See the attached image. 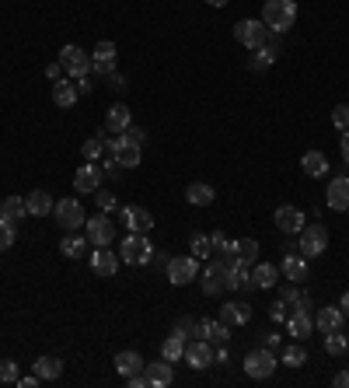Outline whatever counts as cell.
I'll list each match as a JSON object with an SVG mask.
<instances>
[{"mask_svg":"<svg viewBox=\"0 0 349 388\" xmlns=\"http://www.w3.org/2000/svg\"><path fill=\"white\" fill-rule=\"evenodd\" d=\"M297 21V0H266L262 8V25L272 32V35H283L290 32Z\"/></svg>","mask_w":349,"mask_h":388,"instance_id":"cell-1","label":"cell"},{"mask_svg":"<svg viewBox=\"0 0 349 388\" xmlns=\"http://www.w3.org/2000/svg\"><path fill=\"white\" fill-rule=\"evenodd\" d=\"M328 249V231H325V224H304L301 228V235H297V252L304 255V259H318L321 252Z\"/></svg>","mask_w":349,"mask_h":388,"instance_id":"cell-2","label":"cell"},{"mask_svg":"<svg viewBox=\"0 0 349 388\" xmlns=\"http://www.w3.org/2000/svg\"><path fill=\"white\" fill-rule=\"evenodd\" d=\"M105 151L123 164V168H137L140 164V157H143V151H140V144L137 140H130L126 133H115V140H105Z\"/></svg>","mask_w":349,"mask_h":388,"instance_id":"cell-3","label":"cell"},{"mask_svg":"<svg viewBox=\"0 0 349 388\" xmlns=\"http://www.w3.org/2000/svg\"><path fill=\"white\" fill-rule=\"evenodd\" d=\"M119 259L130 262V266H143V262L154 259V245L147 242V235H133L130 231V238H123V245H119Z\"/></svg>","mask_w":349,"mask_h":388,"instance_id":"cell-4","label":"cell"},{"mask_svg":"<svg viewBox=\"0 0 349 388\" xmlns=\"http://www.w3.org/2000/svg\"><path fill=\"white\" fill-rule=\"evenodd\" d=\"M276 364H279V357H276L269 347H259V350H252V353L245 357V374L255 378V381H266V378H272Z\"/></svg>","mask_w":349,"mask_h":388,"instance_id":"cell-5","label":"cell"},{"mask_svg":"<svg viewBox=\"0 0 349 388\" xmlns=\"http://www.w3.org/2000/svg\"><path fill=\"white\" fill-rule=\"evenodd\" d=\"M52 213H56V220H60V228H63V231H81V228L88 224L81 200H70V196L56 203V206H52Z\"/></svg>","mask_w":349,"mask_h":388,"instance_id":"cell-6","label":"cell"},{"mask_svg":"<svg viewBox=\"0 0 349 388\" xmlns=\"http://www.w3.org/2000/svg\"><path fill=\"white\" fill-rule=\"evenodd\" d=\"M196 276H199V259L196 255H174V259H168V280L174 287L192 284Z\"/></svg>","mask_w":349,"mask_h":388,"instance_id":"cell-7","label":"cell"},{"mask_svg":"<svg viewBox=\"0 0 349 388\" xmlns=\"http://www.w3.org/2000/svg\"><path fill=\"white\" fill-rule=\"evenodd\" d=\"M235 39H238L241 46H248V49H259V46L269 42V28H266L262 21H255V18H241V21L235 25Z\"/></svg>","mask_w":349,"mask_h":388,"instance_id":"cell-8","label":"cell"},{"mask_svg":"<svg viewBox=\"0 0 349 388\" xmlns=\"http://www.w3.org/2000/svg\"><path fill=\"white\" fill-rule=\"evenodd\" d=\"M84 235H88V242L98 249V245H112V238H115V224L108 220V213L101 210L98 217H91L88 224H84Z\"/></svg>","mask_w":349,"mask_h":388,"instance_id":"cell-9","label":"cell"},{"mask_svg":"<svg viewBox=\"0 0 349 388\" xmlns=\"http://www.w3.org/2000/svg\"><path fill=\"white\" fill-rule=\"evenodd\" d=\"M60 64H63V70L74 74V77H84V74L91 70V57H88L81 46H63V49H60Z\"/></svg>","mask_w":349,"mask_h":388,"instance_id":"cell-10","label":"cell"},{"mask_svg":"<svg viewBox=\"0 0 349 388\" xmlns=\"http://www.w3.org/2000/svg\"><path fill=\"white\" fill-rule=\"evenodd\" d=\"M227 276H230L227 259L210 262V266L203 269V294H220V291H227Z\"/></svg>","mask_w":349,"mask_h":388,"instance_id":"cell-11","label":"cell"},{"mask_svg":"<svg viewBox=\"0 0 349 388\" xmlns=\"http://www.w3.org/2000/svg\"><path fill=\"white\" fill-rule=\"evenodd\" d=\"M189 367H196V371H203V367H210L213 364V350H210V340H203V336H196L192 343H186V357H182Z\"/></svg>","mask_w":349,"mask_h":388,"instance_id":"cell-12","label":"cell"},{"mask_svg":"<svg viewBox=\"0 0 349 388\" xmlns=\"http://www.w3.org/2000/svg\"><path fill=\"white\" fill-rule=\"evenodd\" d=\"M272 220H276V228H279L283 235H301V228L308 224V220H304V210H297V206H279Z\"/></svg>","mask_w":349,"mask_h":388,"instance_id":"cell-13","label":"cell"},{"mask_svg":"<svg viewBox=\"0 0 349 388\" xmlns=\"http://www.w3.org/2000/svg\"><path fill=\"white\" fill-rule=\"evenodd\" d=\"M123 224L133 231V235H147L150 228H154V217H150V210H143V206H123Z\"/></svg>","mask_w":349,"mask_h":388,"instance_id":"cell-14","label":"cell"},{"mask_svg":"<svg viewBox=\"0 0 349 388\" xmlns=\"http://www.w3.org/2000/svg\"><path fill=\"white\" fill-rule=\"evenodd\" d=\"M252 291H269V287H276L279 284V266H272V262H252Z\"/></svg>","mask_w":349,"mask_h":388,"instance_id":"cell-15","label":"cell"},{"mask_svg":"<svg viewBox=\"0 0 349 388\" xmlns=\"http://www.w3.org/2000/svg\"><path fill=\"white\" fill-rule=\"evenodd\" d=\"M325 196H328V200H325V203H328V210H335V213L349 210V175H339V179H332Z\"/></svg>","mask_w":349,"mask_h":388,"instance_id":"cell-16","label":"cell"},{"mask_svg":"<svg viewBox=\"0 0 349 388\" xmlns=\"http://www.w3.org/2000/svg\"><path fill=\"white\" fill-rule=\"evenodd\" d=\"M101 168H98V164L94 161H88L84 164V168H77V175H74V189L77 193H98L101 189Z\"/></svg>","mask_w":349,"mask_h":388,"instance_id":"cell-17","label":"cell"},{"mask_svg":"<svg viewBox=\"0 0 349 388\" xmlns=\"http://www.w3.org/2000/svg\"><path fill=\"white\" fill-rule=\"evenodd\" d=\"M91 269L98 276H115L119 273V255L108 252V245H98V252H91Z\"/></svg>","mask_w":349,"mask_h":388,"instance_id":"cell-18","label":"cell"},{"mask_svg":"<svg viewBox=\"0 0 349 388\" xmlns=\"http://www.w3.org/2000/svg\"><path fill=\"white\" fill-rule=\"evenodd\" d=\"M143 374H147V381L154 385V388H168L171 381H174V371H171V360H150V364H143Z\"/></svg>","mask_w":349,"mask_h":388,"instance_id":"cell-19","label":"cell"},{"mask_svg":"<svg viewBox=\"0 0 349 388\" xmlns=\"http://www.w3.org/2000/svg\"><path fill=\"white\" fill-rule=\"evenodd\" d=\"M279 273L286 276V280L301 284V280H308V259H304L301 252H286V255H283V266H279Z\"/></svg>","mask_w":349,"mask_h":388,"instance_id":"cell-20","label":"cell"},{"mask_svg":"<svg viewBox=\"0 0 349 388\" xmlns=\"http://www.w3.org/2000/svg\"><path fill=\"white\" fill-rule=\"evenodd\" d=\"M143 357L137 353V350H119L115 353V371H119V378H133V374H140L143 371Z\"/></svg>","mask_w":349,"mask_h":388,"instance_id":"cell-21","label":"cell"},{"mask_svg":"<svg viewBox=\"0 0 349 388\" xmlns=\"http://www.w3.org/2000/svg\"><path fill=\"white\" fill-rule=\"evenodd\" d=\"M133 126V113L119 101V105H112L108 108V116H105V130H112V133H126Z\"/></svg>","mask_w":349,"mask_h":388,"instance_id":"cell-22","label":"cell"},{"mask_svg":"<svg viewBox=\"0 0 349 388\" xmlns=\"http://www.w3.org/2000/svg\"><path fill=\"white\" fill-rule=\"evenodd\" d=\"M286 332H290L294 340H308L311 332H315V318H311L308 311H297V308H294V315L286 318Z\"/></svg>","mask_w":349,"mask_h":388,"instance_id":"cell-23","label":"cell"},{"mask_svg":"<svg viewBox=\"0 0 349 388\" xmlns=\"http://www.w3.org/2000/svg\"><path fill=\"white\" fill-rule=\"evenodd\" d=\"M220 322H227V325H248L252 322V304H245V301L223 304L220 308Z\"/></svg>","mask_w":349,"mask_h":388,"instance_id":"cell-24","label":"cell"},{"mask_svg":"<svg viewBox=\"0 0 349 388\" xmlns=\"http://www.w3.org/2000/svg\"><path fill=\"white\" fill-rule=\"evenodd\" d=\"M342 322H346V315H342L339 304H325V308H318V315H315V325H318L321 332H335V329H342Z\"/></svg>","mask_w":349,"mask_h":388,"instance_id":"cell-25","label":"cell"},{"mask_svg":"<svg viewBox=\"0 0 349 388\" xmlns=\"http://www.w3.org/2000/svg\"><path fill=\"white\" fill-rule=\"evenodd\" d=\"M199 336L210 340V343H227L230 340V325L220 322V318H203L199 322Z\"/></svg>","mask_w":349,"mask_h":388,"instance_id":"cell-26","label":"cell"},{"mask_svg":"<svg viewBox=\"0 0 349 388\" xmlns=\"http://www.w3.org/2000/svg\"><path fill=\"white\" fill-rule=\"evenodd\" d=\"M161 357H164V360H171V364L186 357V332H182V329H174L171 336L161 343Z\"/></svg>","mask_w":349,"mask_h":388,"instance_id":"cell-27","label":"cell"},{"mask_svg":"<svg viewBox=\"0 0 349 388\" xmlns=\"http://www.w3.org/2000/svg\"><path fill=\"white\" fill-rule=\"evenodd\" d=\"M25 206H28V213H32V217H46V213H52V206H56V203H52V196H49L46 189H35V193H28V196H25Z\"/></svg>","mask_w":349,"mask_h":388,"instance_id":"cell-28","label":"cell"},{"mask_svg":"<svg viewBox=\"0 0 349 388\" xmlns=\"http://www.w3.org/2000/svg\"><path fill=\"white\" fill-rule=\"evenodd\" d=\"M88 235H77V231H67L63 235V242H60V252L67 255V259H81L84 252H88Z\"/></svg>","mask_w":349,"mask_h":388,"instance_id":"cell-29","label":"cell"},{"mask_svg":"<svg viewBox=\"0 0 349 388\" xmlns=\"http://www.w3.org/2000/svg\"><path fill=\"white\" fill-rule=\"evenodd\" d=\"M301 168H304L311 179H321V175L328 172V157H325L321 151H308V154H304V161H301Z\"/></svg>","mask_w":349,"mask_h":388,"instance_id":"cell-30","label":"cell"},{"mask_svg":"<svg viewBox=\"0 0 349 388\" xmlns=\"http://www.w3.org/2000/svg\"><path fill=\"white\" fill-rule=\"evenodd\" d=\"M77 98H81V95H77V84H70V81H56V84H52V101L60 105V108H70Z\"/></svg>","mask_w":349,"mask_h":388,"instance_id":"cell-31","label":"cell"},{"mask_svg":"<svg viewBox=\"0 0 349 388\" xmlns=\"http://www.w3.org/2000/svg\"><path fill=\"white\" fill-rule=\"evenodd\" d=\"M35 374L42 378V381H56L63 374V360L60 357H39L35 360Z\"/></svg>","mask_w":349,"mask_h":388,"instance_id":"cell-32","label":"cell"},{"mask_svg":"<svg viewBox=\"0 0 349 388\" xmlns=\"http://www.w3.org/2000/svg\"><path fill=\"white\" fill-rule=\"evenodd\" d=\"M230 252H235V255L241 259V266L259 262V242H255V238H241V242H235V245H230Z\"/></svg>","mask_w":349,"mask_h":388,"instance_id":"cell-33","label":"cell"},{"mask_svg":"<svg viewBox=\"0 0 349 388\" xmlns=\"http://www.w3.org/2000/svg\"><path fill=\"white\" fill-rule=\"evenodd\" d=\"M0 217L14 220V224H18V220H25V217H28V206H25V200H21V196H8L4 203H0Z\"/></svg>","mask_w":349,"mask_h":388,"instance_id":"cell-34","label":"cell"},{"mask_svg":"<svg viewBox=\"0 0 349 388\" xmlns=\"http://www.w3.org/2000/svg\"><path fill=\"white\" fill-rule=\"evenodd\" d=\"M213 186H206V182H192L189 189H186V200L192 203V206H210L213 203Z\"/></svg>","mask_w":349,"mask_h":388,"instance_id":"cell-35","label":"cell"},{"mask_svg":"<svg viewBox=\"0 0 349 388\" xmlns=\"http://www.w3.org/2000/svg\"><path fill=\"white\" fill-rule=\"evenodd\" d=\"M276 42H266V46H259L255 49V57H252V70H269L272 67V60H276Z\"/></svg>","mask_w":349,"mask_h":388,"instance_id":"cell-36","label":"cell"},{"mask_svg":"<svg viewBox=\"0 0 349 388\" xmlns=\"http://www.w3.org/2000/svg\"><path fill=\"white\" fill-rule=\"evenodd\" d=\"M227 287H230V291H252V276H248V269H245V266H235V269H230Z\"/></svg>","mask_w":349,"mask_h":388,"instance_id":"cell-37","label":"cell"},{"mask_svg":"<svg viewBox=\"0 0 349 388\" xmlns=\"http://www.w3.org/2000/svg\"><path fill=\"white\" fill-rule=\"evenodd\" d=\"M325 350H328L332 357H339V353H346V350H349V340L342 336V329H335V332H325Z\"/></svg>","mask_w":349,"mask_h":388,"instance_id":"cell-38","label":"cell"},{"mask_svg":"<svg viewBox=\"0 0 349 388\" xmlns=\"http://www.w3.org/2000/svg\"><path fill=\"white\" fill-rule=\"evenodd\" d=\"M279 360H283L286 367H304V364H308V350L294 343V347H286V350H283V357H279Z\"/></svg>","mask_w":349,"mask_h":388,"instance_id":"cell-39","label":"cell"},{"mask_svg":"<svg viewBox=\"0 0 349 388\" xmlns=\"http://www.w3.org/2000/svg\"><path fill=\"white\" fill-rule=\"evenodd\" d=\"M18 242V231H14V220L0 217V252H8L11 245Z\"/></svg>","mask_w":349,"mask_h":388,"instance_id":"cell-40","label":"cell"},{"mask_svg":"<svg viewBox=\"0 0 349 388\" xmlns=\"http://www.w3.org/2000/svg\"><path fill=\"white\" fill-rule=\"evenodd\" d=\"M91 60H98V64H115V42H108V39H105V42H98Z\"/></svg>","mask_w":349,"mask_h":388,"instance_id":"cell-41","label":"cell"},{"mask_svg":"<svg viewBox=\"0 0 349 388\" xmlns=\"http://www.w3.org/2000/svg\"><path fill=\"white\" fill-rule=\"evenodd\" d=\"M101 151H105V137H88V140H84V147H81V154H84L88 161H94Z\"/></svg>","mask_w":349,"mask_h":388,"instance_id":"cell-42","label":"cell"},{"mask_svg":"<svg viewBox=\"0 0 349 388\" xmlns=\"http://www.w3.org/2000/svg\"><path fill=\"white\" fill-rule=\"evenodd\" d=\"M210 249H213L210 235H192V255H196V259H206V255H210Z\"/></svg>","mask_w":349,"mask_h":388,"instance_id":"cell-43","label":"cell"},{"mask_svg":"<svg viewBox=\"0 0 349 388\" xmlns=\"http://www.w3.org/2000/svg\"><path fill=\"white\" fill-rule=\"evenodd\" d=\"M332 123H335V130H349V105H335L332 108Z\"/></svg>","mask_w":349,"mask_h":388,"instance_id":"cell-44","label":"cell"},{"mask_svg":"<svg viewBox=\"0 0 349 388\" xmlns=\"http://www.w3.org/2000/svg\"><path fill=\"white\" fill-rule=\"evenodd\" d=\"M0 381H4V385L18 381V364L14 360H0Z\"/></svg>","mask_w":349,"mask_h":388,"instance_id":"cell-45","label":"cell"},{"mask_svg":"<svg viewBox=\"0 0 349 388\" xmlns=\"http://www.w3.org/2000/svg\"><path fill=\"white\" fill-rule=\"evenodd\" d=\"M94 200H98V206H101L105 213H108V210H115V203H119V200H115L112 193H105V189H98V193H94Z\"/></svg>","mask_w":349,"mask_h":388,"instance_id":"cell-46","label":"cell"},{"mask_svg":"<svg viewBox=\"0 0 349 388\" xmlns=\"http://www.w3.org/2000/svg\"><path fill=\"white\" fill-rule=\"evenodd\" d=\"M210 242H213V249H217V252H230V245H235V242H227V235H223V231H213V235H210Z\"/></svg>","mask_w":349,"mask_h":388,"instance_id":"cell-47","label":"cell"},{"mask_svg":"<svg viewBox=\"0 0 349 388\" xmlns=\"http://www.w3.org/2000/svg\"><path fill=\"white\" fill-rule=\"evenodd\" d=\"M174 329H182L186 336H199V322H196V318H182V322L174 325Z\"/></svg>","mask_w":349,"mask_h":388,"instance_id":"cell-48","label":"cell"},{"mask_svg":"<svg viewBox=\"0 0 349 388\" xmlns=\"http://www.w3.org/2000/svg\"><path fill=\"white\" fill-rule=\"evenodd\" d=\"M119 172H123V164L115 161V157H108V161H105V168H101V175H108V179H115Z\"/></svg>","mask_w":349,"mask_h":388,"instance_id":"cell-49","label":"cell"},{"mask_svg":"<svg viewBox=\"0 0 349 388\" xmlns=\"http://www.w3.org/2000/svg\"><path fill=\"white\" fill-rule=\"evenodd\" d=\"M105 81H108V88H112V91H126V77H123V74H108Z\"/></svg>","mask_w":349,"mask_h":388,"instance_id":"cell-50","label":"cell"},{"mask_svg":"<svg viewBox=\"0 0 349 388\" xmlns=\"http://www.w3.org/2000/svg\"><path fill=\"white\" fill-rule=\"evenodd\" d=\"M91 70L101 74V77H108V74H115V64H98V60H91Z\"/></svg>","mask_w":349,"mask_h":388,"instance_id":"cell-51","label":"cell"},{"mask_svg":"<svg viewBox=\"0 0 349 388\" xmlns=\"http://www.w3.org/2000/svg\"><path fill=\"white\" fill-rule=\"evenodd\" d=\"M294 308H297V311H311V294H304V291H301V294H297V301H294Z\"/></svg>","mask_w":349,"mask_h":388,"instance_id":"cell-52","label":"cell"},{"mask_svg":"<svg viewBox=\"0 0 349 388\" xmlns=\"http://www.w3.org/2000/svg\"><path fill=\"white\" fill-rule=\"evenodd\" d=\"M283 308H286V301H283V298H279V301H276V304H272V308H269V315H272V318H276V322H283V318H286V311H283Z\"/></svg>","mask_w":349,"mask_h":388,"instance_id":"cell-53","label":"cell"},{"mask_svg":"<svg viewBox=\"0 0 349 388\" xmlns=\"http://www.w3.org/2000/svg\"><path fill=\"white\" fill-rule=\"evenodd\" d=\"M297 294H301V291H294V287H279V298H283L286 304H294V301H297Z\"/></svg>","mask_w":349,"mask_h":388,"instance_id":"cell-54","label":"cell"},{"mask_svg":"<svg viewBox=\"0 0 349 388\" xmlns=\"http://www.w3.org/2000/svg\"><path fill=\"white\" fill-rule=\"evenodd\" d=\"M74 84H77V95H91V77H88V74H84V77H77Z\"/></svg>","mask_w":349,"mask_h":388,"instance_id":"cell-55","label":"cell"},{"mask_svg":"<svg viewBox=\"0 0 349 388\" xmlns=\"http://www.w3.org/2000/svg\"><path fill=\"white\" fill-rule=\"evenodd\" d=\"M126 137H130V140H137L140 147H143V140H147V133H143L140 126H130V130H126Z\"/></svg>","mask_w":349,"mask_h":388,"instance_id":"cell-56","label":"cell"},{"mask_svg":"<svg viewBox=\"0 0 349 388\" xmlns=\"http://www.w3.org/2000/svg\"><path fill=\"white\" fill-rule=\"evenodd\" d=\"M39 381H42V378H39V374H28V378H18V381H14V385H21V388H35V385H39Z\"/></svg>","mask_w":349,"mask_h":388,"instance_id":"cell-57","label":"cell"},{"mask_svg":"<svg viewBox=\"0 0 349 388\" xmlns=\"http://www.w3.org/2000/svg\"><path fill=\"white\" fill-rule=\"evenodd\" d=\"M339 147H342V161L349 164V130L342 133V140H339Z\"/></svg>","mask_w":349,"mask_h":388,"instance_id":"cell-58","label":"cell"},{"mask_svg":"<svg viewBox=\"0 0 349 388\" xmlns=\"http://www.w3.org/2000/svg\"><path fill=\"white\" fill-rule=\"evenodd\" d=\"M262 347L276 350V347H279V336H276V332H266V340H262Z\"/></svg>","mask_w":349,"mask_h":388,"instance_id":"cell-59","label":"cell"},{"mask_svg":"<svg viewBox=\"0 0 349 388\" xmlns=\"http://www.w3.org/2000/svg\"><path fill=\"white\" fill-rule=\"evenodd\" d=\"M335 388H349V371H339L335 374Z\"/></svg>","mask_w":349,"mask_h":388,"instance_id":"cell-60","label":"cell"},{"mask_svg":"<svg viewBox=\"0 0 349 388\" xmlns=\"http://www.w3.org/2000/svg\"><path fill=\"white\" fill-rule=\"evenodd\" d=\"M60 70H63V64H52V67H46V74H49L52 81H60Z\"/></svg>","mask_w":349,"mask_h":388,"instance_id":"cell-61","label":"cell"},{"mask_svg":"<svg viewBox=\"0 0 349 388\" xmlns=\"http://www.w3.org/2000/svg\"><path fill=\"white\" fill-rule=\"evenodd\" d=\"M339 308H342V315L349 318V291H342V304H339Z\"/></svg>","mask_w":349,"mask_h":388,"instance_id":"cell-62","label":"cell"},{"mask_svg":"<svg viewBox=\"0 0 349 388\" xmlns=\"http://www.w3.org/2000/svg\"><path fill=\"white\" fill-rule=\"evenodd\" d=\"M206 4H210V8H223V4H227V0H206Z\"/></svg>","mask_w":349,"mask_h":388,"instance_id":"cell-63","label":"cell"}]
</instances>
